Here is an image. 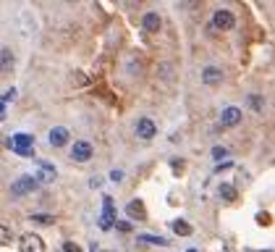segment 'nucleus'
Masks as SVG:
<instances>
[{
  "instance_id": "f257e3e1",
  "label": "nucleus",
  "mask_w": 275,
  "mask_h": 252,
  "mask_svg": "<svg viewBox=\"0 0 275 252\" xmlns=\"http://www.w3.org/2000/svg\"><path fill=\"white\" fill-rule=\"evenodd\" d=\"M32 145H34L32 134H14L11 137V147H14V153H19V155H32Z\"/></svg>"
},
{
  "instance_id": "f03ea898",
  "label": "nucleus",
  "mask_w": 275,
  "mask_h": 252,
  "mask_svg": "<svg viewBox=\"0 0 275 252\" xmlns=\"http://www.w3.org/2000/svg\"><path fill=\"white\" fill-rule=\"evenodd\" d=\"M37 189V181H34V176H19L14 184H11V192L16 194V197H24V194L34 192Z\"/></svg>"
},
{
  "instance_id": "7ed1b4c3",
  "label": "nucleus",
  "mask_w": 275,
  "mask_h": 252,
  "mask_svg": "<svg viewBox=\"0 0 275 252\" xmlns=\"http://www.w3.org/2000/svg\"><path fill=\"white\" fill-rule=\"evenodd\" d=\"M19 249L21 252H45V242H42V236H37V234H24V236H21V242H19Z\"/></svg>"
},
{
  "instance_id": "20e7f679",
  "label": "nucleus",
  "mask_w": 275,
  "mask_h": 252,
  "mask_svg": "<svg viewBox=\"0 0 275 252\" xmlns=\"http://www.w3.org/2000/svg\"><path fill=\"white\" fill-rule=\"evenodd\" d=\"M92 155H95V147H92L89 142H84V140H79L74 145V150H71V160H76V163H87Z\"/></svg>"
},
{
  "instance_id": "39448f33",
  "label": "nucleus",
  "mask_w": 275,
  "mask_h": 252,
  "mask_svg": "<svg viewBox=\"0 0 275 252\" xmlns=\"http://www.w3.org/2000/svg\"><path fill=\"white\" fill-rule=\"evenodd\" d=\"M102 202H105V210H102V215H100V228L108 231V228L116 226V210H113V200L110 197H105Z\"/></svg>"
},
{
  "instance_id": "423d86ee",
  "label": "nucleus",
  "mask_w": 275,
  "mask_h": 252,
  "mask_svg": "<svg viewBox=\"0 0 275 252\" xmlns=\"http://www.w3.org/2000/svg\"><path fill=\"white\" fill-rule=\"evenodd\" d=\"M233 24H236V16L231 11H215V16H212L215 29H233Z\"/></svg>"
},
{
  "instance_id": "0eeeda50",
  "label": "nucleus",
  "mask_w": 275,
  "mask_h": 252,
  "mask_svg": "<svg viewBox=\"0 0 275 252\" xmlns=\"http://www.w3.org/2000/svg\"><path fill=\"white\" fill-rule=\"evenodd\" d=\"M238 121H241V108H236V105L223 108V113H220V126H236Z\"/></svg>"
},
{
  "instance_id": "6e6552de",
  "label": "nucleus",
  "mask_w": 275,
  "mask_h": 252,
  "mask_svg": "<svg viewBox=\"0 0 275 252\" xmlns=\"http://www.w3.org/2000/svg\"><path fill=\"white\" fill-rule=\"evenodd\" d=\"M136 134L142 137V140H152V137L157 134V126L152 118H139L136 121Z\"/></svg>"
},
{
  "instance_id": "1a4fd4ad",
  "label": "nucleus",
  "mask_w": 275,
  "mask_h": 252,
  "mask_svg": "<svg viewBox=\"0 0 275 252\" xmlns=\"http://www.w3.org/2000/svg\"><path fill=\"white\" fill-rule=\"evenodd\" d=\"M55 176H58V171H55L53 163H40V171H37V176H34V181H42V184H50V181H55Z\"/></svg>"
},
{
  "instance_id": "9d476101",
  "label": "nucleus",
  "mask_w": 275,
  "mask_h": 252,
  "mask_svg": "<svg viewBox=\"0 0 275 252\" xmlns=\"http://www.w3.org/2000/svg\"><path fill=\"white\" fill-rule=\"evenodd\" d=\"M126 215H129L131 221H144V218H147L144 202H142V200H131L129 205H126Z\"/></svg>"
},
{
  "instance_id": "9b49d317",
  "label": "nucleus",
  "mask_w": 275,
  "mask_h": 252,
  "mask_svg": "<svg viewBox=\"0 0 275 252\" xmlns=\"http://www.w3.org/2000/svg\"><path fill=\"white\" fill-rule=\"evenodd\" d=\"M202 82L207 84V87L220 84V82H223V68H217V66H207V68L202 71Z\"/></svg>"
},
{
  "instance_id": "f8f14e48",
  "label": "nucleus",
  "mask_w": 275,
  "mask_h": 252,
  "mask_svg": "<svg viewBox=\"0 0 275 252\" xmlns=\"http://www.w3.org/2000/svg\"><path fill=\"white\" fill-rule=\"evenodd\" d=\"M160 27H163V19H160V14H155V11L142 16V29L144 32H160Z\"/></svg>"
},
{
  "instance_id": "ddd939ff",
  "label": "nucleus",
  "mask_w": 275,
  "mask_h": 252,
  "mask_svg": "<svg viewBox=\"0 0 275 252\" xmlns=\"http://www.w3.org/2000/svg\"><path fill=\"white\" fill-rule=\"evenodd\" d=\"M50 145H53V147L68 145V129H63V126H55V129L50 132Z\"/></svg>"
},
{
  "instance_id": "4468645a",
  "label": "nucleus",
  "mask_w": 275,
  "mask_h": 252,
  "mask_svg": "<svg viewBox=\"0 0 275 252\" xmlns=\"http://www.w3.org/2000/svg\"><path fill=\"white\" fill-rule=\"evenodd\" d=\"M14 63H16V58H14V50H8V48H3V50H0V71H3V74L14 71Z\"/></svg>"
},
{
  "instance_id": "2eb2a0df",
  "label": "nucleus",
  "mask_w": 275,
  "mask_h": 252,
  "mask_svg": "<svg viewBox=\"0 0 275 252\" xmlns=\"http://www.w3.org/2000/svg\"><path fill=\"white\" fill-rule=\"evenodd\" d=\"M217 192H220V200H225V202H233L236 200V187H231V184H223Z\"/></svg>"
},
{
  "instance_id": "dca6fc26",
  "label": "nucleus",
  "mask_w": 275,
  "mask_h": 252,
  "mask_svg": "<svg viewBox=\"0 0 275 252\" xmlns=\"http://www.w3.org/2000/svg\"><path fill=\"white\" fill-rule=\"evenodd\" d=\"M139 242H150V244H160V247H168V239L165 236H150V234H142Z\"/></svg>"
},
{
  "instance_id": "f3484780",
  "label": "nucleus",
  "mask_w": 275,
  "mask_h": 252,
  "mask_svg": "<svg viewBox=\"0 0 275 252\" xmlns=\"http://www.w3.org/2000/svg\"><path fill=\"white\" fill-rule=\"evenodd\" d=\"M173 231L181 234V236H189V234H191V226H189L186 221H181V218H178V221H173Z\"/></svg>"
},
{
  "instance_id": "a211bd4d",
  "label": "nucleus",
  "mask_w": 275,
  "mask_h": 252,
  "mask_svg": "<svg viewBox=\"0 0 275 252\" xmlns=\"http://www.w3.org/2000/svg\"><path fill=\"white\" fill-rule=\"evenodd\" d=\"M32 221L40 223V226H53L55 223V215H32Z\"/></svg>"
},
{
  "instance_id": "6ab92c4d",
  "label": "nucleus",
  "mask_w": 275,
  "mask_h": 252,
  "mask_svg": "<svg viewBox=\"0 0 275 252\" xmlns=\"http://www.w3.org/2000/svg\"><path fill=\"white\" fill-rule=\"evenodd\" d=\"M11 239H14V236H11V231H8V228H6L3 223H0V247L11 244Z\"/></svg>"
},
{
  "instance_id": "aec40b11",
  "label": "nucleus",
  "mask_w": 275,
  "mask_h": 252,
  "mask_svg": "<svg viewBox=\"0 0 275 252\" xmlns=\"http://www.w3.org/2000/svg\"><path fill=\"white\" fill-rule=\"evenodd\" d=\"M249 102H251V108H254V110H262V108H265V100H262L259 95H249Z\"/></svg>"
},
{
  "instance_id": "412c9836",
  "label": "nucleus",
  "mask_w": 275,
  "mask_h": 252,
  "mask_svg": "<svg viewBox=\"0 0 275 252\" xmlns=\"http://www.w3.org/2000/svg\"><path fill=\"white\" fill-rule=\"evenodd\" d=\"M225 155H228L225 147H215V150H212V158H215V160H220V158H225Z\"/></svg>"
},
{
  "instance_id": "4be33fe9",
  "label": "nucleus",
  "mask_w": 275,
  "mask_h": 252,
  "mask_svg": "<svg viewBox=\"0 0 275 252\" xmlns=\"http://www.w3.org/2000/svg\"><path fill=\"white\" fill-rule=\"evenodd\" d=\"M63 252H82V247L74 244V242H66V244H63Z\"/></svg>"
},
{
  "instance_id": "5701e85b",
  "label": "nucleus",
  "mask_w": 275,
  "mask_h": 252,
  "mask_svg": "<svg viewBox=\"0 0 275 252\" xmlns=\"http://www.w3.org/2000/svg\"><path fill=\"white\" fill-rule=\"evenodd\" d=\"M116 228L118 231H131V223L129 221H116Z\"/></svg>"
},
{
  "instance_id": "b1692460",
  "label": "nucleus",
  "mask_w": 275,
  "mask_h": 252,
  "mask_svg": "<svg viewBox=\"0 0 275 252\" xmlns=\"http://www.w3.org/2000/svg\"><path fill=\"white\" fill-rule=\"evenodd\" d=\"M110 179H113V181H121V179H123V171H118V168H116V171L110 174Z\"/></svg>"
},
{
  "instance_id": "393cba45",
  "label": "nucleus",
  "mask_w": 275,
  "mask_h": 252,
  "mask_svg": "<svg viewBox=\"0 0 275 252\" xmlns=\"http://www.w3.org/2000/svg\"><path fill=\"white\" fill-rule=\"evenodd\" d=\"M6 118V105H3V100H0V121Z\"/></svg>"
},
{
  "instance_id": "a878e982",
  "label": "nucleus",
  "mask_w": 275,
  "mask_h": 252,
  "mask_svg": "<svg viewBox=\"0 0 275 252\" xmlns=\"http://www.w3.org/2000/svg\"><path fill=\"white\" fill-rule=\"evenodd\" d=\"M186 252H197V249H186Z\"/></svg>"
}]
</instances>
